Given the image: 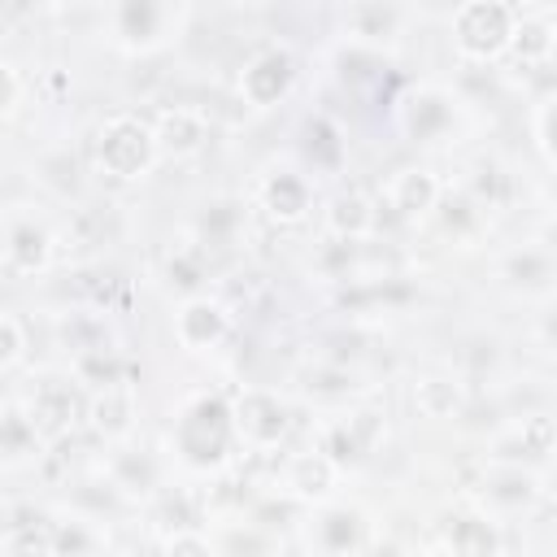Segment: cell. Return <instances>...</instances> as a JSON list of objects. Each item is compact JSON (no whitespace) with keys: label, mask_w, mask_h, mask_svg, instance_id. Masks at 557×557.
Wrapping results in <instances>:
<instances>
[{"label":"cell","mask_w":557,"mask_h":557,"mask_svg":"<svg viewBox=\"0 0 557 557\" xmlns=\"http://www.w3.org/2000/svg\"><path fill=\"white\" fill-rule=\"evenodd\" d=\"M409 400H413L418 418H426V422H453V418L466 413L470 392H466V383L453 370H426V374L413 379Z\"/></svg>","instance_id":"obj_24"},{"label":"cell","mask_w":557,"mask_h":557,"mask_svg":"<svg viewBox=\"0 0 557 557\" xmlns=\"http://www.w3.org/2000/svg\"><path fill=\"white\" fill-rule=\"evenodd\" d=\"M392 113H396V131L418 148H440L466 126V100L448 83H435V78L409 83L396 96Z\"/></svg>","instance_id":"obj_4"},{"label":"cell","mask_w":557,"mask_h":557,"mask_svg":"<svg viewBox=\"0 0 557 557\" xmlns=\"http://www.w3.org/2000/svg\"><path fill=\"white\" fill-rule=\"evenodd\" d=\"M0 87H4V96H0V117H4V126H13L17 122V113L26 109V100H30V83H26V74H22V65L17 61H0Z\"/></svg>","instance_id":"obj_35"},{"label":"cell","mask_w":557,"mask_h":557,"mask_svg":"<svg viewBox=\"0 0 557 557\" xmlns=\"http://www.w3.org/2000/svg\"><path fill=\"white\" fill-rule=\"evenodd\" d=\"M0 557H57L52 522H9L0 535Z\"/></svg>","instance_id":"obj_33"},{"label":"cell","mask_w":557,"mask_h":557,"mask_svg":"<svg viewBox=\"0 0 557 557\" xmlns=\"http://www.w3.org/2000/svg\"><path fill=\"white\" fill-rule=\"evenodd\" d=\"M300 152H305V161L313 170H339L348 144H344V131L326 113H309L300 122Z\"/></svg>","instance_id":"obj_29"},{"label":"cell","mask_w":557,"mask_h":557,"mask_svg":"<svg viewBox=\"0 0 557 557\" xmlns=\"http://www.w3.org/2000/svg\"><path fill=\"white\" fill-rule=\"evenodd\" d=\"M553 453H557V418L553 413H522V418L505 422L487 448L492 461H518V466L548 461Z\"/></svg>","instance_id":"obj_19"},{"label":"cell","mask_w":557,"mask_h":557,"mask_svg":"<svg viewBox=\"0 0 557 557\" xmlns=\"http://www.w3.org/2000/svg\"><path fill=\"white\" fill-rule=\"evenodd\" d=\"M87 161L100 178L113 183H139L157 170L161 148L152 135V117H139L131 109H117L109 117L96 122L91 139H87Z\"/></svg>","instance_id":"obj_2"},{"label":"cell","mask_w":557,"mask_h":557,"mask_svg":"<svg viewBox=\"0 0 557 557\" xmlns=\"http://www.w3.org/2000/svg\"><path fill=\"white\" fill-rule=\"evenodd\" d=\"M26 348H30V335H26V322L4 309L0 313V374H13L22 361H26Z\"/></svg>","instance_id":"obj_36"},{"label":"cell","mask_w":557,"mask_h":557,"mask_svg":"<svg viewBox=\"0 0 557 557\" xmlns=\"http://www.w3.org/2000/svg\"><path fill=\"white\" fill-rule=\"evenodd\" d=\"M540 335H544V339H548V344H553V348H557V309H553V313H544V318H540Z\"/></svg>","instance_id":"obj_38"},{"label":"cell","mask_w":557,"mask_h":557,"mask_svg":"<svg viewBox=\"0 0 557 557\" xmlns=\"http://www.w3.org/2000/svg\"><path fill=\"white\" fill-rule=\"evenodd\" d=\"M187 17L191 9L183 0H113L100 13V30L117 52L152 57L183 35Z\"/></svg>","instance_id":"obj_3"},{"label":"cell","mask_w":557,"mask_h":557,"mask_svg":"<svg viewBox=\"0 0 557 557\" xmlns=\"http://www.w3.org/2000/svg\"><path fill=\"white\" fill-rule=\"evenodd\" d=\"M300 83V61L287 44H261L257 52L244 57L239 74H235V96L252 109V113H270L278 104L292 100Z\"/></svg>","instance_id":"obj_9"},{"label":"cell","mask_w":557,"mask_h":557,"mask_svg":"<svg viewBox=\"0 0 557 557\" xmlns=\"http://www.w3.org/2000/svg\"><path fill=\"white\" fill-rule=\"evenodd\" d=\"M152 135H157L161 161H191L209 148L213 122L200 104H161L152 113Z\"/></svg>","instance_id":"obj_18"},{"label":"cell","mask_w":557,"mask_h":557,"mask_svg":"<svg viewBox=\"0 0 557 557\" xmlns=\"http://www.w3.org/2000/svg\"><path fill=\"white\" fill-rule=\"evenodd\" d=\"M44 448H48V440L39 435L30 413L17 405V396H9L4 409H0V461H4V470L35 466L44 457Z\"/></svg>","instance_id":"obj_25"},{"label":"cell","mask_w":557,"mask_h":557,"mask_svg":"<svg viewBox=\"0 0 557 557\" xmlns=\"http://www.w3.org/2000/svg\"><path fill=\"white\" fill-rule=\"evenodd\" d=\"M222 557H278V535L265 527V522H231L222 531V540H213Z\"/></svg>","instance_id":"obj_32"},{"label":"cell","mask_w":557,"mask_h":557,"mask_svg":"<svg viewBox=\"0 0 557 557\" xmlns=\"http://www.w3.org/2000/svg\"><path fill=\"white\" fill-rule=\"evenodd\" d=\"M57 231L44 213L30 205H9L4 209V239H0V265L9 278H39L57 261Z\"/></svg>","instance_id":"obj_8"},{"label":"cell","mask_w":557,"mask_h":557,"mask_svg":"<svg viewBox=\"0 0 557 557\" xmlns=\"http://www.w3.org/2000/svg\"><path fill=\"white\" fill-rule=\"evenodd\" d=\"M252 200L274 226H300V222H309V213L318 205L313 200V178L292 161L265 165L257 187H252Z\"/></svg>","instance_id":"obj_12"},{"label":"cell","mask_w":557,"mask_h":557,"mask_svg":"<svg viewBox=\"0 0 557 557\" xmlns=\"http://www.w3.org/2000/svg\"><path fill=\"white\" fill-rule=\"evenodd\" d=\"M170 331H174V344H178L183 352L205 357V352H218V348L231 339L235 318H231V309H226L218 296L200 292V296L178 300V309H174V318H170Z\"/></svg>","instance_id":"obj_14"},{"label":"cell","mask_w":557,"mask_h":557,"mask_svg":"<svg viewBox=\"0 0 557 557\" xmlns=\"http://www.w3.org/2000/svg\"><path fill=\"white\" fill-rule=\"evenodd\" d=\"M17 405L30 413V422L39 426V435L48 444L74 435L78 426H87V405H91V387L74 374V370H35L30 387L17 396Z\"/></svg>","instance_id":"obj_5"},{"label":"cell","mask_w":557,"mask_h":557,"mask_svg":"<svg viewBox=\"0 0 557 557\" xmlns=\"http://www.w3.org/2000/svg\"><path fill=\"white\" fill-rule=\"evenodd\" d=\"M544 496V479L535 466H518V461H492L483 466L479 483H474V505L487 509L492 518H513V513H531Z\"/></svg>","instance_id":"obj_11"},{"label":"cell","mask_w":557,"mask_h":557,"mask_svg":"<svg viewBox=\"0 0 557 557\" xmlns=\"http://www.w3.org/2000/svg\"><path fill=\"white\" fill-rule=\"evenodd\" d=\"M418 13L409 4H392V0H357L348 9H339V35L352 48L366 52H387L400 44V35L409 30Z\"/></svg>","instance_id":"obj_13"},{"label":"cell","mask_w":557,"mask_h":557,"mask_svg":"<svg viewBox=\"0 0 557 557\" xmlns=\"http://www.w3.org/2000/svg\"><path fill=\"white\" fill-rule=\"evenodd\" d=\"M444 191L448 187L431 165H400L383 183V200L379 205H387L392 218H400V222H431L440 200H444Z\"/></svg>","instance_id":"obj_17"},{"label":"cell","mask_w":557,"mask_h":557,"mask_svg":"<svg viewBox=\"0 0 557 557\" xmlns=\"http://www.w3.org/2000/svg\"><path fill=\"white\" fill-rule=\"evenodd\" d=\"M161 557H222V553L200 527H191V531H170L161 544Z\"/></svg>","instance_id":"obj_37"},{"label":"cell","mask_w":557,"mask_h":557,"mask_svg":"<svg viewBox=\"0 0 557 557\" xmlns=\"http://www.w3.org/2000/svg\"><path fill=\"white\" fill-rule=\"evenodd\" d=\"M496 278L518 296H553L557 292V248L513 244L496 257Z\"/></svg>","instance_id":"obj_21"},{"label":"cell","mask_w":557,"mask_h":557,"mask_svg":"<svg viewBox=\"0 0 557 557\" xmlns=\"http://www.w3.org/2000/svg\"><path fill=\"white\" fill-rule=\"evenodd\" d=\"M513 26H518L513 4H505V0H466L448 17V39H453V52L461 61L492 65V61L509 57Z\"/></svg>","instance_id":"obj_6"},{"label":"cell","mask_w":557,"mask_h":557,"mask_svg":"<svg viewBox=\"0 0 557 557\" xmlns=\"http://www.w3.org/2000/svg\"><path fill=\"white\" fill-rule=\"evenodd\" d=\"M209 278V257H205V244L191 239V244H178L170 257H165V287L178 292L183 300L187 296H200V283Z\"/></svg>","instance_id":"obj_31"},{"label":"cell","mask_w":557,"mask_h":557,"mask_svg":"<svg viewBox=\"0 0 557 557\" xmlns=\"http://www.w3.org/2000/svg\"><path fill=\"white\" fill-rule=\"evenodd\" d=\"M309 544L318 557H361L370 548V513L352 500H331L313 509Z\"/></svg>","instance_id":"obj_16"},{"label":"cell","mask_w":557,"mask_h":557,"mask_svg":"<svg viewBox=\"0 0 557 557\" xmlns=\"http://www.w3.org/2000/svg\"><path fill=\"white\" fill-rule=\"evenodd\" d=\"M339 479H344V470L322 453V448H300V453H292L287 461H283V470H278V496H287L292 505H305V509H322V505H331V500H339L335 492H339Z\"/></svg>","instance_id":"obj_15"},{"label":"cell","mask_w":557,"mask_h":557,"mask_svg":"<svg viewBox=\"0 0 557 557\" xmlns=\"http://www.w3.org/2000/svg\"><path fill=\"white\" fill-rule=\"evenodd\" d=\"M52 544H57V557H104V531L96 518H83V513H57Z\"/></svg>","instance_id":"obj_30"},{"label":"cell","mask_w":557,"mask_h":557,"mask_svg":"<svg viewBox=\"0 0 557 557\" xmlns=\"http://www.w3.org/2000/svg\"><path fill=\"white\" fill-rule=\"evenodd\" d=\"M296 379H300V392L309 400H322V405H348L361 387L357 374L348 370V361H313Z\"/></svg>","instance_id":"obj_28"},{"label":"cell","mask_w":557,"mask_h":557,"mask_svg":"<svg viewBox=\"0 0 557 557\" xmlns=\"http://www.w3.org/2000/svg\"><path fill=\"white\" fill-rule=\"evenodd\" d=\"M548 196H553V205H557V174H553V183H548Z\"/></svg>","instance_id":"obj_39"},{"label":"cell","mask_w":557,"mask_h":557,"mask_svg":"<svg viewBox=\"0 0 557 557\" xmlns=\"http://www.w3.org/2000/svg\"><path fill=\"white\" fill-rule=\"evenodd\" d=\"M440 548H444V557H500V548H505L500 518H492L479 505L453 509L440 522Z\"/></svg>","instance_id":"obj_20"},{"label":"cell","mask_w":557,"mask_h":557,"mask_svg":"<svg viewBox=\"0 0 557 557\" xmlns=\"http://www.w3.org/2000/svg\"><path fill=\"white\" fill-rule=\"evenodd\" d=\"M557 52V17L548 9H518V26H513V44L509 57L518 65H544Z\"/></svg>","instance_id":"obj_26"},{"label":"cell","mask_w":557,"mask_h":557,"mask_svg":"<svg viewBox=\"0 0 557 557\" xmlns=\"http://www.w3.org/2000/svg\"><path fill=\"white\" fill-rule=\"evenodd\" d=\"M109 483L126 496H152L161 487V466H157L152 453H144V448L135 453V448L117 444L113 457H109Z\"/></svg>","instance_id":"obj_27"},{"label":"cell","mask_w":557,"mask_h":557,"mask_svg":"<svg viewBox=\"0 0 557 557\" xmlns=\"http://www.w3.org/2000/svg\"><path fill=\"white\" fill-rule=\"evenodd\" d=\"M387 440V413L379 405H348L339 413H331L322 426H318V440L313 448H322L339 470H357L366 466Z\"/></svg>","instance_id":"obj_7"},{"label":"cell","mask_w":557,"mask_h":557,"mask_svg":"<svg viewBox=\"0 0 557 557\" xmlns=\"http://www.w3.org/2000/svg\"><path fill=\"white\" fill-rule=\"evenodd\" d=\"M322 226H326L331 239L366 244L379 231V200L370 191H361V187H339L322 205Z\"/></svg>","instance_id":"obj_23"},{"label":"cell","mask_w":557,"mask_h":557,"mask_svg":"<svg viewBox=\"0 0 557 557\" xmlns=\"http://www.w3.org/2000/svg\"><path fill=\"white\" fill-rule=\"evenodd\" d=\"M87 426H91V435H100L104 444H131V435H135V426H139V392H135V383L117 379V383L91 387Z\"/></svg>","instance_id":"obj_22"},{"label":"cell","mask_w":557,"mask_h":557,"mask_svg":"<svg viewBox=\"0 0 557 557\" xmlns=\"http://www.w3.org/2000/svg\"><path fill=\"white\" fill-rule=\"evenodd\" d=\"M531 139H535L540 157L557 170V87L531 109Z\"/></svg>","instance_id":"obj_34"},{"label":"cell","mask_w":557,"mask_h":557,"mask_svg":"<svg viewBox=\"0 0 557 557\" xmlns=\"http://www.w3.org/2000/svg\"><path fill=\"white\" fill-rule=\"evenodd\" d=\"M170 457L191 474H226L239 457V431L231 413V392L196 387L170 413Z\"/></svg>","instance_id":"obj_1"},{"label":"cell","mask_w":557,"mask_h":557,"mask_svg":"<svg viewBox=\"0 0 557 557\" xmlns=\"http://www.w3.org/2000/svg\"><path fill=\"white\" fill-rule=\"evenodd\" d=\"M231 413H235L239 444L248 453H274L292 435V405L278 387H257L252 383V387L231 392Z\"/></svg>","instance_id":"obj_10"}]
</instances>
